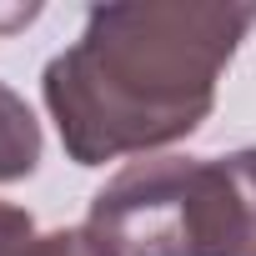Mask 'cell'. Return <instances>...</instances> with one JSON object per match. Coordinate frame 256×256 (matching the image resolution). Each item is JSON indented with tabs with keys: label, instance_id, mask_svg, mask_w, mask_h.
I'll use <instances>...</instances> for the list:
<instances>
[{
	"label": "cell",
	"instance_id": "cell-6",
	"mask_svg": "<svg viewBox=\"0 0 256 256\" xmlns=\"http://www.w3.org/2000/svg\"><path fill=\"white\" fill-rule=\"evenodd\" d=\"M26 236H36L30 211H26V206H10V201H0V251L16 246V241H26Z\"/></svg>",
	"mask_w": 256,
	"mask_h": 256
},
{
	"label": "cell",
	"instance_id": "cell-1",
	"mask_svg": "<svg viewBox=\"0 0 256 256\" xmlns=\"http://www.w3.org/2000/svg\"><path fill=\"white\" fill-rule=\"evenodd\" d=\"M256 26L241 0H126L96 6L40 96L76 166L151 156L186 141L216 106V80Z\"/></svg>",
	"mask_w": 256,
	"mask_h": 256
},
{
	"label": "cell",
	"instance_id": "cell-2",
	"mask_svg": "<svg viewBox=\"0 0 256 256\" xmlns=\"http://www.w3.org/2000/svg\"><path fill=\"white\" fill-rule=\"evenodd\" d=\"M86 226L110 256H226L231 181L221 156H146L116 171Z\"/></svg>",
	"mask_w": 256,
	"mask_h": 256
},
{
	"label": "cell",
	"instance_id": "cell-5",
	"mask_svg": "<svg viewBox=\"0 0 256 256\" xmlns=\"http://www.w3.org/2000/svg\"><path fill=\"white\" fill-rule=\"evenodd\" d=\"M0 256H110V246L96 241L90 226H60V231H36V236L6 246Z\"/></svg>",
	"mask_w": 256,
	"mask_h": 256
},
{
	"label": "cell",
	"instance_id": "cell-4",
	"mask_svg": "<svg viewBox=\"0 0 256 256\" xmlns=\"http://www.w3.org/2000/svg\"><path fill=\"white\" fill-rule=\"evenodd\" d=\"M226 181H231V251L226 256H256V146L231 151Z\"/></svg>",
	"mask_w": 256,
	"mask_h": 256
},
{
	"label": "cell",
	"instance_id": "cell-3",
	"mask_svg": "<svg viewBox=\"0 0 256 256\" xmlns=\"http://www.w3.org/2000/svg\"><path fill=\"white\" fill-rule=\"evenodd\" d=\"M40 151H46V136H40L36 110L26 106L20 90L0 80V186L26 181L40 166Z\"/></svg>",
	"mask_w": 256,
	"mask_h": 256
}]
</instances>
